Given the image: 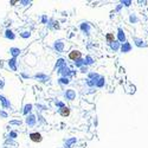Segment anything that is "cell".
Returning a JSON list of instances; mask_svg holds the SVG:
<instances>
[{"mask_svg":"<svg viewBox=\"0 0 148 148\" xmlns=\"http://www.w3.org/2000/svg\"><path fill=\"white\" fill-rule=\"evenodd\" d=\"M30 140H31L32 142H36V143H38V142H42V140H43V136H42V134H40V133H38V132H34V133H31V134H30Z\"/></svg>","mask_w":148,"mask_h":148,"instance_id":"6da1fadb","label":"cell"},{"mask_svg":"<svg viewBox=\"0 0 148 148\" xmlns=\"http://www.w3.org/2000/svg\"><path fill=\"white\" fill-rule=\"evenodd\" d=\"M81 56H82V53L78 50H72L71 52H69V59L75 60V62L78 60V59H81Z\"/></svg>","mask_w":148,"mask_h":148,"instance_id":"7a4b0ae2","label":"cell"},{"mask_svg":"<svg viewBox=\"0 0 148 148\" xmlns=\"http://www.w3.org/2000/svg\"><path fill=\"white\" fill-rule=\"evenodd\" d=\"M70 113H71V110H70V108H68V107H64V108L59 109V114H60V116H63V117H68V116L70 115Z\"/></svg>","mask_w":148,"mask_h":148,"instance_id":"3957f363","label":"cell"},{"mask_svg":"<svg viewBox=\"0 0 148 148\" xmlns=\"http://www.w3.org/2000/svg\"><path fill=\"white\" fill-rule=\"evenodd\" d=\"M64 96H65L68 100H74V98H75V96H76V94H75V91H74V90H68V91L64 94Z\"/></svg>","mask_w":148,"mask_h":148,"instance_id":"277c9868","label":"cell"},{"mask_svg":"<svg viewBox=\"0 0 148 148\" xmlns=\"http://www.w3.org/2000/svg\"><path fill=\"white\" fill-rule=\"evenodd\" d=\"M53 48L57 50V51H63V48H64V44L60 42V40H58V42H56L55 43V45H53Z\"/></svg>","mask_w":148,"mask_h":148,"instance_id":"5b68a950","label":"cell"},{"mask_svg":"<svg viewBox=\"0 0 148 148\" xmlns=\"http://www.w3.org/2000/svg\"><path fill=\"white\" fill-rule=\"evenodd\" d=\"M10 52L12 53L13 58H16L18 55H20V50H19V49H17V48H11V49H10Z\"/></svg>","mask_w":148,"mask_h":148,"instance_id":"8992f818","label":"cell"},{"mask_svg":"<svg viewBox=\"0 0 148 148\" xmlns=\"http://www.w3.org/2000/svg\"><path fill=\"white\" fill-rule=\"evenodd\" d=\"M26 123H27L29 126H33V124L36 123V117H34L33 115L27 116V118H26Z\"/></svg>","mask_w":148,"mask_h":148,"instance_id":"52a82bcc","label":"cell"},{"mask_svg":"<svg viewBox=\"0 0 148 148\" xmlns=\"http://www.w3.org/2000/svg\"><path fill=\"white\" fill-rule=\"evenodd\" d=\"M5 37H6V38H10V39H14V38H16V36L13 34V32H12L11 30H6Z\"/></svg>","mask_w":148,"mask_h":148,"instance_id":"ba28073f","label":"cell"},{"mask_svg":"<svg viewBox=\"0 0 148 148\" xmlns=\"http://www.w3.org/2000/svg\"><path fill=\"white\" fill-rule=\"evenodd\" d=\"M8 65H10V68L12 69V70H17V68H16V58H12L8 60Z\"/></svg>","mask_w":148,"mask_h":148,"instance_id":"9c48e42d","label":"cell"},{"mask_svg":"<svg viewBox=\"0 0 148 148\" xmlns=\"http://www.w3.org/2000/svg\"><path fill=\"white\" fill-rule=\"evenodd\" d=\"M106 39H107V42H108V43H113V42H114V39H115L114 33H107Z\"/></svg>","mask_w":148,"mask_h":148,"instance_id":"30bf717a","label":"cell"},{"mask_svg":"<svg viewBox=\"0 0 148 148\" xmlns=\"http://www.w3.org/2000/svg\"><path fill=\"white\" fill-rule=\"evenodd\" d=\"M0 100H1V102L4 103V107H6V108H7V107H11V103H10V102H7V101H6V98H4L2 96H0Z\"/></svg>","mask_w":148,"mask_h":148,"instance_id":"8fae6325","label":"cell"},{"mask_svg":"<svg viewBox=\"0 0 148 148\" xmlns=\"http://www.w3.org/2000/svg\"><path fill=\"white\" fill-rule=\"evenodd\" d=\"M31 109H32V104H26V106H25L24 114H25V115H27V113H30V111H31Z\"/></svg>","mask_w":148,"mask_h":148,"instance_id":"7c38bea8","label":"cell"},{"mask_svg":"<svg viewBox=\"0 0 148 148\" xmlns=\"http://www.w3.org/2000/svg\"><path fill=\"white\" fill-rule=\"evenodd\" d=\"M59 83L68 84V83H69V78H60V79H59Z\"/></svg>","mask_w":148,"mask_h":148,"instance_id":"4fadbf2b","label":"cell"},{"mask_svg":"<svg viewBox=\"0 0 148 148\" xmlns=\"http://www.w3.org/2000/svg\"><path fill=\"white\" fill-rule=\"evenodd\" d=\"M30 36H31L30 32H23V33H21V37H23V38H29Z\"/></svg>","mask_w":148,"mask_h":148,"instance_id":"5bb4252c","label":"cell"},{"mask_svg":"<svg viewBox=\"0 0 148 148\" xmlns=\"http://www.w3.org/2000/svg\"><path fill=\"white\" fill-rule=\"evenodd\" d=\"M16 135H17L16 133H11V136H13V137H16Z\"/></svg>","mask_w":148,"mask_h":148,"instance_id":"9a60e30c","label":"cell"},{"mask_svg":"<svg viewBox=\"0 0 148 148\" xmlns=\"http://www.w3.org/2000/svg\"><path fill=\"white\" fill-rule=\"evenodd\" d=\"M4 87V82H0V88H2Z\"/></svg>","mask_w":148,"mask_h":148,"instance_id":"2e32d148","label":"cell"}]
</instances>
